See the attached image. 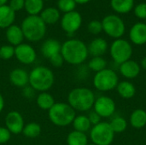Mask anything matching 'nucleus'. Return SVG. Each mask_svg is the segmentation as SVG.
<instances>
[{"label":"nucleus","mask_w":146,"mask_h":145,"mask_svg":"<svg viewBox=\"0 0 146 145\" xmlns=\"http://www.w3.org/2000/svg\"><path fill=\"white\" fill-rule=\"evenodd\" d=\"M140 64H141V67H142L144 69H145L146 70V56H145V57L142 59V61H141Z\"/></svg>","instance_id":"nucleus-42"},{"label":"nucleus","mask_w":146,"mask_h":145,"mask_svg":"<svg viewBox=\"0 0 146 145\" xmlns=\"http://www.w3.org/2000/svg\"><path fill=\"white\" fill-rule=\"evenodd\" d=\"M40 17L45 24H54L59 20L60 13L55 8H47L42 11Z\"/></svg>","instance_id":"nucleus-27"},{"label":"nucleus","mask_w":146,"mask_h":145,"mask_svg":"<svg viewBox=\"0 0 146 145\" xmlns=\"http://www.w3.org/2000/svg\"><path fill=\"white\" fill-rule=\"evenodd\" d=\"M67 144L68 145H87L88 138L86 133L73 131L67 137Z\"/></svg>","instance_id":"nucleus-26"},{"label":"nucleus","mask_w":146,"mask_h":145,"mask_svg":"<svg viewBox=\"0 0 146 145\" xmlns=\"http://www.w3.org/2000/svg\"><path fill=\"white\" fill-rule=\"evenodd\" d=\"M43 0H25L24 7L30 15H37L43 9Z\"/></svg>","instance_id":"nucleus-29"},{"label":"nucleus","mask_w":146,"mask_h":145,"mask_svg":"<svg viewBox=\"0 0 146 145\" xmlns=\"http://www.w3.org/2000/svg\"><path fill=\"white\" fill-rule=\"evenodd\" d=\"M34 93H35V91L29 85V86H26L24 87L23 89V95L25 97L27 98H32L33 96H34Z\"/></svg>","instance_id":"nucleus-40"},{"label":"nucleus","mask_w":146,"mask_h":145,"mask_svg":"<svg viewBox=\"0 0 146 145\" xmlns=\"http://www.w3.org/2000/svg\"><path fill=\"white\" fill-rule=\"evenodd\" d=\"M145 24H146V20H145Z\"/></svg>","instance_id":"nucleus-47"},{"label":"nucleus","mask_w":146,"mask_h":145,"mask_svg":"<svg viewBox=\"0 0 146 145\" xmlns=\"http://www.w3.org/2000/svg\"><path fill=\"white\" fill-rule=\"evenodd\" d=\"M88 53L92 56V57L102 56L104 55L108 49L107 41L102 38H97L93 39L87 47Z\"/></svg>","instance_id":"nucleus-18"},{"label":"nucleus","mask_w":146,"mask_h":145,"mask_svg":"<svg viewBox=\"0 0 146 145\" xmlns=\"http://www.w3.org/2000/svg\"><path fill=\"white\" fill-rule=\"evenodd\" d=\"M87 145H95V144H87Z\"/></svg>","instance_id":"nucleus-45"},{"label":"nucleus","mask_w":146,"mask_h":145,"mask_svg":"<svg viewBox=\"0 0 146 145\" xmlns=\"http://www.w3.org/2000/svg\"><path fill=\"white\" fill-rule=\"evenodd\" d=\"M82 24V17L80 14L77 11H71L66 13L61 21V26L62 29L68 33V35L74 34L78 31Z\"/></svg>","instance_id":"nucleus-11"},{"label":"nucleus","mask_w":146,"mask_h":145,"mask_svg":"<svg viewBox=\"0 0 146 145\" xmlns=\"http://www.w3.org/2000/svg\"><path fill=\"white\" fill-rule=\"evenodd\" d=\"M76 3H80V4H84V3H86L88 2H90L91 0H74Z\"/></svg>","instance_id":"nucleus-43"},{"label":"nucleus","mask_w":146,"mask_h":145,"mask_svg":"<svg viewBox=\"0 0 146 145\" xmlns=\"http://www.w3.org/2000/svg\"><path fill=\"white\" fill-rule=\"evenodd\" d=\"M118 94L125 99H130L134 97L136 93V88L133 84L129 81H121L118 83L116 86Z\"/></svg>","instance_id":"nucleus-22"},{"label":"nucleus","mask_w":146,"mask_h":145,"mask_svg":"<svg viewBox=\"0 0 146 145\" xmlns=\"http://www.w3.org/2000/svg\"><path fill=\"white\" fill-rule=\"evenodd\" d=\"M15 56V48L12 45H3L0 47V58L3 60H9Z\"/></svg>","instance_id":"nucleus-33"},{"label":"nucleus","mask_w":146,"mask_h":145,"mask_svg":"<svg viewBox=\"0 0 146 145\" xmlns=\"http://www.w3.org/2000/svg\"><path fill=\"white\" fill-rule=\"evenodd\" d=\"M61 54L64 62L71 65H80L88 57V49L86 44L76 38H71L62 44Z\"/></svg>","instance_id":"nucleus-1"},{"label":"nucleus","mask_w":146,"mask_h":145,"mask_svg":"<svg viewBox=\"0 0 146 145\" xmlns=\"http://www.w3.org/2000/svg\"><path fill=\"white\" fill-rule=\"evenodd\" d=\"M61 49L62 44L58 40L54 38H49L43 43L41 46V52L45 58L50 59L53 56L61 53Z\"/></svg>","instance_id":"nucleus-17"},{"label":"nucleus","mask_w":146,"mask_h":145,"mask_svg":"<svg viewBox=\"0 0 146 145\" xmlns=\"http://www.w3.org/2000/svg\"><path fill=\"white\" fill-rule=\"evenodd\" d=\"M6 38L10 45L12 46H17L21 44H22L24 35L21 28L19 26L12 25L9 27L7 28L6 31Z\"/></svg>","instance_id":"nucleus-19"},{"label":"nucleus","mask_w":146,"mask_h":145,"mask_svg":"<svg viewBox=\"0 0 146 145\" xmlns=\"http://www.w3.org/2000/svg\"><path fill=\"white\" fill-rule=\"evenodd\" d=\"M115 137L110 123L100 122L90 130V138L95 145H110Z\"/></svg>","instance_id":"nucleus-7"},{"label":"nucleus","mask_w":146,"mask_h":145,"mask_svg":"<svg viewBox=\"0 0 146 145\" xmlns=\"http://www.w3.org/2000/svg\"><path fill=\"white\" fill-rule=\"evenodd\" d=\"M130 124L136 129L143 128L146 126V112L144 109H135L130 115Z\"/></svg>","instance_id":"nucleus-23"},{"label":"nucleus","mask_w":146,"mask_h":145,"mask_svg":"<svg viewBox=\"0 0 146 145\" xmlns=\"http://www.w3.org/2000/svg\"><path fill=\"white\" fill-rule=\"evenodd\" d=\"M106 66H107V62L102 56L92 57L88 63V68L96 73H98L105 69Z\"/></svg>","instance_id":"nucleus-30"},{"label":"nucleus","mask_w":146,"mask_h":145,"mask_svg":"<svg viewBox=\"0 0 146 145\" xmlns=\"http://www.w3.org/2000/svg\"><path fill=\"white\" fill-rule=\"evenodd\" d=\"M118 83V75L112 69L105 68L96 73L93 78V85L100 91H110L114 88H116Z\"/></svg>","instance_id":"nucleus-6"},{"label":"nucleus","mask_w":146,"mask_h":145,"mask_svg":"<svg viewBox=\"0 0 146 145\" xmlns=\"http://www.w3.org/2000/svg\"><path fill=\"white\" fill-rule=\"evenodd\" d=\"M134 14L139 19L146 20V3H141L135 6Z\"/></svg>","instance_id":"nucleus-35"},{"label":"nucleus","mask_w":146,"mask_h":145,"mask_svg":"<svg viewBox=\"0 0 146 145\" xmlns=\"http://www.w3.org/2000/svg\"><path fill=\"white\" fill-rule=\"evenodd\" d=\"M120 72L126 79H135L140 73V65L133 60H128L120 65Z\"/></svg>","instance_id":"nucleus-16"},{"label":"nucleus","mask_w":146,"mask_h":145,"mask_svg":"<svg viewBox=\"0 0 146 145\" xmlns=\"http://www.w3.org/2000/svg\"><path fill=\"white\" fill-rule=\"evenodd\" d=\"M21 30L24 38L31 42H38L41 40L46 32V24L40 16L29 15L26 17L21 24Z\"/></svg>","instance_id":"nucleus-5"},{"label":"nucleus","mask_w":146,"mask_h":145,"mask_svg":"<svg viewBox=\"0 0 146 145\" xmlns=\"http://www.w3.org/2000/svg\"><path fill=\"white\" fill-rule=\"evenodd\" d=\"M57 5L59 9L66 14L74 11L76 6V3L74 0H58Z\"/></svg>","instance_id":"nucleus-32"},{"label":"nucleus","mask_w":146,"mask_h":145,"mask_svg":"<svg viewBox=\"0 0 146 145\" xmlns=\"http://www.w3.org/2000/svg\"><path fill=\"white\" fill-rule=\"evenodd\" d=\"M93 109L101 118L110 117L115 111V103L110 97L101 96L95 100Z\"/></svg>","instance_id":"nucleus-10"},{"label":"nucleus","mask_w":146,"mask_h":145,"mask_svg":"<svg viewBox=\"0 0 146 145\" xmlns=\"http://www.w3.org/2000/svg\"><path fill=\"white\" fill-rule=\"evenodd\" d=\"M129 38L132 43L136 45H143L146 44V24L138 22L134 24L129 32Z\"/></svg>","instance_id":"nucleus-14"},{"label":"nucleus","mask_w":146,"mask_h":145,"mask_svg":"<svg viewBox=\"0 0 146 145\" xmlns=\"http://www.w3.org/2000/svg\"><path fill=\"white\" fill-rule=\"evenodd\" d=\"M54 82V73L45 66L35 67L29 73V85L35 91H47L53 86Z\"/></svg>","instance_id":"nucleus-2"},{"label":"nucleus","mask_w":146,"mask_h":145,"mask_svg":"<svg viewBox=\"0 0 146 145\" xmlns=\"http://www.w3.org/2000/svg\"><path fill=\"white\" fill-rule=\"evenodd\" d=\"M15 56L22 64L29 65L35 62L37 54L33 46L27 44H21L15 48Z\"/></svg>","instance_id":"nucleus-13"},{"label":"nucleus","mask_w":146,"mask_h":145,"mask_svg":"<svg viewBox=\"0 0 146 145\" xmlns=\"http://www.w3.org/2000/svg\"><path fill=\"white\" fill-rule=\"evenodd\" d=\"M22 133L28 138H36L41 133V126L36 122H30L24 126Z\"/></svg>","instance_id":"nucleus-28"},{"label":"nucleus","mask_w":146,"mask_h":145,"mask_svg":"<svg viewBox=\"0 0 146 145\" xmlns=\"http://www.w3.org/2000/svg\"><path fill=\"white\" fill-rule=\"evenodd\" d=\"M3 109H4V98L3 95L0 93V113H2Z\"/></svg>","instance_id":"nucleus-41"},{"label":"nucleus","mask_w":146,"mask_h":145,"mask_svg":"<svg viewBox=\"0 0 146 145\" xmlns=\"http://www.w3.org/2000/svg\"><path fill=\"white\" fill-rule=\"evenodd\" d=\"M11 138V132L5 127L0 126V144H6Z\"/></svg>","instance_id":"nucleus-36"},{"label":"nucleus","mask_w":146,"mask_h":145,"mask_svg":"<svg viewBox=\"0 0 146 145\" xmlns=\"http://www.w3.org/2000/svg\"><path fill=\"white\" fill-rule=\"evenodd\" d=\"M43 1H44V0H43ZM45 1H48V0H45Z\"/></svg>","instance_id":"nucleus-46"},{"label":"nucleus","mask_w":146,"mask_h":145,"mask_svg":"<svg viewBox=\"0 0 146 145\" xmlns=\"http://www.w3.org/2000/svg\"><path fill=\"white\" fill-rule=\"evenodd\" d=\"M5 127L11 132V134H20L22 133L25 123L24 119L21 113L18 111H10L7 114L5 120Z\"/></svg>","instance_id":"nucleus-12"},{"label":"nucleus","mask_w":146,"mask_h":145,"mask_svg":"<svg viewBox=\"0 0 146 145\" xmlns=\"http://www.w3.org/2000/svg\"><path fill=\"white\" fill-rule=\"evenodd\" d=\"M10 83L20 88H24L29 84V73L22 68H15L9 73Z\"/></svg>","instance_id":"nucleus-15"},{"label":"nucleus","mask_w":146,"mask_h":145,"mask_svg":"<svg viewBox=\"0 0 146 145\" xmlns=\"http://www.w3.org/2000/svg\"><path fill=\"white\" fill-rule=\"evenodd\" d=\"M110 5L115 12L127 14L133 9L134 0H111Z\"/></svg>","instance_id":"nucleus-24"},{"label":"nucleus","mask_w":146,"mask_h":145,"mask_svg":"<svg viewBox=\"0 0 146 145\" xmlns=\"http://www.w3.org/2000/svg\"><path fill=\"white\" fill-rule=\"evenodd\" d=\"M110 52L114 62L121 65L130 60L133 55V47L128 41L122 38H117L111 44Z\"/></svg>","instance_id":"nucleus-8"},{"label":"nucleus","mask_w":146,"mask_h":145,"mask_svg":"<svg viewBox=\"0 0 146 145\" xmlns=\"http://www.w3.org/2000/svg\"><path fill=\"white\" fill-rule=\"evenodd\" d=\"M25 4V0H10L9 7L15 12L18 10H21Z\"/></svg>","instance_id":"nucleus-38"},{"label":"nucleus","mask_w":146,"mask_h":145,"mask_svg":"<svg viewBox=\"0 0 146 145\" xmlns=\"http://www.w3.org/2000/svg\"><path fill=\"white\" fill-rule=\"evenodd\" d=\"M93 91L86 87H77L70 91L68 95V103L75 110L86 112L90 110L95 103Z\"/></svg>","instance_id":"nucleus-3"},{"label":"nucleus","mask_w":146,"mask_h":145,"mask_svg":"<svg viewBox=\"0 0 146 145\" xmlns=\"http://www.w3.org/2000/svg\"><path fill=\"white\" fill-rule=\"evenodd\" d=\"M87 117H88V119H89L91 124L93 125V126H96V125H98V123L101 122V121H101V117H100L94 110L92 111V112H90V114H89V115H88Z\"/></svg>","instance_id":"nucleus-39"},{"label":"nucleus","mask_w":146,"mask_h":145,"mask_svg":"<svg viewBox=\"0 0 146 145\" xmlns=\"http://www.w3.org/2000/svg\"><path fill=\"white\" fill-rule=\"evenodd\" d=\"M103 31L107 35L114 38H121L125 32L126 26L124 21L115 15H109L102 21Z\"/></svg>","instance_id":"nucleus-9"},{"label":"nucleus","mask_w":146,"mask_h":145,"mask_svg":"<svg viewBox=\"0 0 146 145\" xmlns=\"http://www.w3.org/2000/svg\"><path fill=\"white\" fill-rule=\"evenodd\" d=\"M88 31L92 33V34H99L102 31H103V25H102V21H92L89 24H88Z\"/></svg>","instance_id":"nucleus-34"},{"label":"nucleus","mask_w":146,"mask_h":145,"mask_svg":"<svg viewBox=\"0 0 146 145\" xmlns=\"http://www.w3.org/2000/svg\"><path fill=\"white\" fill-rule=\"evenodd\" d=\"M8 0H0V6H3V5H5V3H7Z\"/></svg>","instance_id":"nucleus-44"},{"label":"nucleus","mask_w":146,"mask_h":145,"mask_svg":"<svg viewBox=\"0 0 146 145\" xmlns=\"http://www.w3.org/2000/svg\"><path fill=\"white\" fill-rule=\"evenodd\" d=\"M49 60H50V64H51L53 67H56V68L62 67V64H63V62H64V59H63V57H62V56L61 53L53 56L50 57Z\"/></svg>","instance_id":"nucleus-37"},{"label":"nucleus","mask_w":146,"mask_h":145,"mask_svg":"<svg viewBox=\"0 0 146 145\" xmlns=\"http://www.w3.org/2000/svg\"><path fill=\"white\" fill-rule=\"evenodd\" d=\"M72 124L74 128V131L80 132L83 133H86V132L90 131L91 126H92V124H91L88 117L86 115H83L75 116Z\"/></svg>","instance_id":"nucleus-25"},{"label":"nucleus","mask_w":146,"mask_h":145,"mask_svg":"<svg viewBox=\"0 0 146 145\" xmlns=\"http://www.w3.org/2000/svg\"><path fill=\"white\" fill-rule=\"evenodd\" d=\"M48 115L51 123L60 127L72 124L76 116L75 110L66 103H56L48 111Z\"/></svg>","instance_id":"nucleus-4"},{"label":"nucleus","mask_w":146,"mask_h":145,"mask_svg":"<svg viewBox=\"0 0 146 145\" xmlns=\"http://www.w3.org/2000/svg\"><path fill=\"white\" fill-rule=\"evenodd\" d=\"M36 103L38 107L44 110H50L56 103L53 96L48 91L40 92L36 97Z\"/></svg>","instance_id":"nucleus-21"},{"label":"nucleus","mask_w":146,"mask_h":145,"mask_svg":"<svg viewBox=\"0 0 146 145\" xmlns=\"http://www.w3.org/2000/svg\"><path fill=\"white\" fill-rule=\"evenodd\" d=\"M113 132L115 133H121L126 131L127 127V122L123 117H115L110 123Z\"/></svg>","instance_id":"nucleus-31"},{"label":"nucleus","mask_w":146,"mask_h":145,"mask_svg":"<svg viewBox=\"0 0 146 145\" xmlns=\"http://www.w3.org/2000/svg\"><path fill=\"white\" fill-rule=\"evenodd\" d=\"M15 19V11L7 5L0 6V28H8L13 25Z\"/></svg>","instance_id":"nucleus-20"}]
</instances>
